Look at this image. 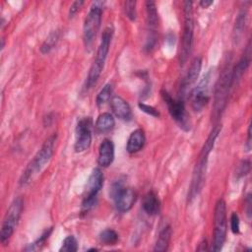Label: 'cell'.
I'll return each mask as SVG.
<instances>
[{
  "label": "cell",
  "instance_id": "cell-1",
  "mask_svg": "<svg viewBox=\"0 0 252 252\" xmlns=\"http://www.w3.org/2000/svg\"><path fill=\"white\" fill-rule=\"evenodd\" d=\"M221 127L216 126L208 136L205 144L203 145V148L200 152L198 161L195 165L194 171H193V177L188 193V200L191 201L193 200L201 191L203 185H204V179H205V174H206V169H207V163H208V157L210 153L212 152L217 137L219 136V133L220 131Z\"/></svg>",
  "mask_w": 252,
  "mask_h": 252
},
{
  "label": "cell",
  "instance_id": "cell-2",
  "mask_svg": "<svg viewBox=\"0 0 252 252\" xmlns=\"http://www.w3.org/2000/svg\"><path fill=\"white\" fill-rule=\"evenodd\" d=\"M56 138V134H52L44 141L41 148L38 150V152L24 170L19 181L20 186H28L33 180V178L46 166V164L51 159V157L53 156Z\"/></svg>",
  "mask_w": 252,
  "mask_h": 252
},
{
  "label": "cell",
  "instance_id": "cell-3",
  "mask_svg": "<svg viewBox=\"0 0 252 252\" xmlns=\"http://www.w3.org/2000/svg\"><path fill=\"white\" fill-rule=\"evenodd\" d=\"M232 68L231 59H227L217 81L213 106V115L215 119H218L221 115L226 106L228 94L232 87Z\"/></svg>",
  "mask_w": 252,
  "mask_h": 252
},
{
  "label": "cell",
  "instance_id": "cell-4",
  "mask_svg": "<svg viewBox=\"0 0 252 252\" xmlns=\"http://www.w3.org/2000/svg\"><path fill=\"white\" fill-rule=\"evenodd\" d=\"M112 36H113V28L111 26H108L102 32L101 40H100L99 46L97 48L95 58L90 68L89 75H88V78L86 81V89L87 90L93 88L96 84L97 80L99 79V77L101 75V72L104 68V64H105L107 54L109 51Z\"/></svg>",
  "mask_w": 252,
  "mask_h": 252
},
{
  "label": "cell",
  "instance_id": "cell-5",
  "mask_svg": "<svg viewBox=\"0 0 252 252\" xmlns=\"http://www.w3.org/2000/svg\"><path fill=\"white\" fill-rule=\"evenodd\" d=\"M102 4V2H94L84 22L83 39L88 50L92 49L94 38L100 28Z\"/></svg>",
  "mask_w": 252,
  "mask_h": 252
},
{
  "label": "cell",
  "instance_id": "cell-6",
  "mask_svg": "<svg viewBox=\"0 0 252 252\" xmlns=\"http://www.w3.org/2000/svg\"><path fill=\"white\" fill-rule=\"evenodd\" d=\"M226 206L223 199L218 200L214 211V238L211 250L220 251L225 241L226 236Z\"/></svg>",
  "mask_w": 252,
  "mask_h": 252
},
{
  "label": "cell",
  "instance_id": "cell-7",
  "mask_svg": "<svg viewBox=\"0 0 252 252\" xmlns=\"http://www.w3.org/2000/svg\"><path fill=\"white\" fill-rule=\"evenodd\" d=\"M23 207H24V203L21 197L15 198L11 203V205L9 206L4 216L2 225H1V231H0V241L3 245H5L13 235L17 227V224L19 222V220L21 218Z\"/></svg>",
  "mask_w": 252,
  "mask_h": 252
},
{
  "label": "cell",
  "instance_id": "cell-8",
  "mask_svg": "<svg viewBox=\"0 0 252 252\" xmlns=\"http://www.w3.org/2000/svg\"><path fill=\"white\" fill-rule=\"evenodd\" d=\"M184 13V28L180 49V64L183 65L191 52L193 44L194 33V19H193V3L191 1H185L183 3Z\"/></svg>",
  "mask_w": 252,
  "mask_h": 252
},
{
  "label": "cell",
  "instance_id": "cell-9",
  "mask_svg": "<svg viewBox=\"0 0 252 252\" xmlns=\"http://www.w3.org/2000/svg\"><path fill=\"white\" fill-rule=\"evenodd\" d=\"M110 196L114 200L116 209L121 212H128L136 202L137 194L134 189L125 187L124 182L121 179L113 182L110 188Z\"/></svg>",
  "mask_w": 252,
  "mask_h": 252
},
{
  "label": "cell",
  "instance_id": "cell-10",
  "mask_svg": "<svg viewBox=\"0 0 252 252\" xmlns=\"http://www.w3.org/2000/svg\"><path fill=\"white\" fill-rule=\"evenodd\" d=\"M161 97L167 106L168 112L172 119L179 125V127L185 131L190 130V119L186 112L184 102L181 98H173L168 92L162 90L160 92Z\"/></svg>",
  "mask_w": 252,
  "mask_h": 252
},
{
  "label": "cell",
  "instance_id": "cell-11",
  "mask_svg": "<svg viewBox=\"0 0 252 252\" xmlns=\"http://www.w3.org/2000/svg\"><path fill=\"white\" fill-rule=\"evenodd\" d=\"M102 185H103V174L101 170L96 167L92 171L88 179L86 193L82 203V211L84 213L89 212L94 206L96 202L97 194L102 188Z\"/></svg>",
  "mask_w": 252,
  "mask_h": 252
},
{
  "label": "cell",
  "instance_id": "cell-12",
  "mask_svg": "<svg viewBox=\"0 0 252 252\" xmlns=\"http://www.w3.org/2000/svg\"><path fill=\"white\" fill-rule=\"evenodd\" d=\"M211 72H208L190 94L191 106L194 111H201L209 102L210 99V79Z\"/></svg>",
  "mask_w": 252,
  "mask_h": 252
},
{
  "label": "cell",
  "instance_id": "cell-13",
  "mask_svg": "<svg viewBox=\"0 0 252 252\" xmlns=\"http://www.w3.org/2000/svg\"><path fill=\"white\" fill-rule=\"evenodd\" d=\"M92 129L93 120L91 117L81 118L76 126V141H75V152L82 153L88 150L92 144Z\"/></svg>",
  "mask_w": 252,
  "mask_h": 252
},
{
  "label": "cell",
  "instance_id": "cell-14",
  "mask_svg": "<svg viewBox=\"0 0 252 252\" xmlns=\"http://www.w3.org/2000/svg\"><path fill=\"white\" fill-rule=\"evenodd\" d=\"M110 105L116 117L123 121L132 120V110L129 103L121 96L114 95L110 100Z\"/></svg>",
  "mask_w": 252,
  "mask_h": 252
},
{
  "label": "cell",
  "instance_id": "cell-15",
  "mask_svg": "<svg viewBox=\"0 0 252 252\" xmlns=\"http://www.w3.org/2000/svg\"><path fill=\"white\" fill-rule=\"evenodd\" d=\"M114 159V145L111 140L104 139L98 148L97 162L102 167L109 166Z\"/></svg>",
  "mask_w": 252,
  "mask_h": 252
},
{
  "label": "cell",
  "instance_id": "cell-16",
  "mask_svg": "<svg viewBox=\"0 0 252 252\" xmlns=\"http://www.w3.org/2000/svg\"><path fill=\"white\" fill-rule=\"evenodd\" d=\"M201 67H202V59L201 57H195L193 59V61L190 64L189 70L187 72L186 77L183 80V83L181 85V94L183 95V94L197 81L200 71H201Z\"/></svg>",
  "mask_w": 252,
  "mask_h": 252
},
{
  "label": "cell",
  "instance_id": "cell-17",
  "mask_svg": "<svg viewBox=\"0 0 252 252\" xmlns=\"http://www.w3.org/2000/svg\"><path fill=\"white\" fill-rule=\"evenodd\" d=\"M250 61H251V50H250V43H249L247 45V48L244 54L241 56L239 61L236 63V65L232 68V86L242 78L243 74L249 67Z\"/></svg>",
  "mask_w": 252,
  "mask_h": 252
},
{
  "label": "cell",
  "instance_id": "cell-18",
  "mask_svg": "<svg viewBox=\"0 0 252 252\" xmlns=\"http://www.w3.org/2000/svg\"><path fill=\"white\" fill-rule=\"evenodd\" d=\"M145 142H146V137H145L144 131L140 128L136 129L130 134V136L128 138L126 150L130 154L137 153L143 149Z\"/></svg>",
  "mask_w": 252,
  "mask_h": 252
},
{
  "label": "cell",
  "instance_id": "cell-19",
  "mask_svg": "<svg viewBox=\"0 0 252 252\" xmlns=\"http://www.w3.org/2000/svg\"><path fill=\"white\" fill-rule=\"evenodd\" d=\"M142 208L149 216H156L159 213L160 203L155 192L150 191L143 197Z\"/></svg>",
  "mask_w": 252,
  "mask_h": 252
},
{
  "label": "cell",
  "instance_id": "cell-20",
  "mask_svg": "<svg viewBox=\"0 0 252 252\" xmlns=\"http://www.w3.org/2000/svg\"><path fill=\"white\" fill-rule=\"evenodd\" d=\"M171 226L170 225H165L163 226L158 235L154 250L155 251H158V252H164L168 249V245L170 242V238H171Z\"/></svg>",
  "mask_w": 252,
  "mask_h": 252
},
{
  "label": "cell",
  "instance_id": "cell-21",
  "mask_svg": "<svg viewBox=\"0 0 252 252\" xmlns=\"http://www.w3.org/2000/svg\"><path fill=\"white\" fill-rule=\"evenodd\" d=\"M147 12V25L149 28V33H156V29L158 23V15L156 3L154 1L146 2Z\"/></svg>",
  "mask_w": 252,
  "mask_h": 252
},
{
  "label": "cell",
  "instance_id": "cell-22",
  "mask_svg": "<svg viewBox=\"0 0 252 252\" xmlns=\"http://www.w3.org/2000/svg\"><path fill=\"white\" fill-rule=\"evenodd\" d=\"M115 120L109 112H103L98 115L95 121V129L99 133H107L114 128Z\"/></svg>",
  "mask_w": 252,
  "mask_h": 252
},
{
  "label": "cell",
  "instance_id": "cell-23",
  "mask_svg": "<svg viewBox=\"0 0 252 252\" xmlns=\"http://www.w3.org/2000/svg\"><path fill=\"white\" fill-rule=\"evenodd\" d=\"M246 19H247V10L242 9L235 20L234 29H233V39L236 43H238L242 38L243 32L245 31V27H246Z\"/></svg>",
  "mask_w": 252,
  "mask_h": 252
},
{
  "label": "cell",
  "instance_id": "cell-24",
  "mask_svg": "<svg viewBox=\"0 0 252 252\" xmlns=\"http://www.w3.org/2000/svg\"><path fill=\"white\" fill-rule=\"evenodd\" d=\"M59 35L60 32L58 30L56 31H52L48 36L45 38V40L43 41V43L40 46V52L42 54H47L49 53L57 44L58 40H59Z\"/></svg>",
  "mask_w": 252,
  "mask_h": 252
},
{
  "label": "cell",
  "instance_id": "cell-25",
  "mask_svg": "<svg viewBox=\"0 0 252 252\" xmlns=\"http://www.w3.org/2000/svg\"><path fill=\"white\" fill-rule=\"evenodd\" d=\"M118 234L115 230L111 228H106L102 230L99 234V240L105 245H114L118 241Z\"/></svg>",
  "mask_w": 252,
  "mask_h": 252
},
{
  "label": "cell",
  "instance_id": "cell-26",
  "mask_svg": "<svg viewBox=\"0 0 252 252\" xmlns=\"http://www.w3.org/2000/svg\"><path fill=\"white\" fill-rule=\"evenodd\" d=\"M51 232H52V227L47 228L34 242L28 244V245L26 246L25 250H26V251H34V250L40 249L41 246L44 244V242L48 239V237H49V235L51 234Z\"/></svg>",
  "mask_w": 252,
  "mask_h": 252
},
{
  "label": "cell",
  "instance_id": "cell-27",
  "mask_svg": "<svg viewBox=\"0 0 252 252\" xmlns=\"http://www.w3.org/2000/svg\"><path fill=\"white\" fill-rule=\"evenodd\" d=\"M111 94H112V86L111 84H106L96 95V99H95L96 105L98 107L103 105L105 102H107L110 99Z\"/></svg>",
  "mask_w": 252,
  "mask_h": 252
},
{
  "label": "cell",
  "instance_id": "cell-28",
  "mask_svg": "<svg viewBox=\"0 0 252 252\" xmlns=\"http://www.w3.org/2000/svg\"><path fill=\"white\" fill-rule=\"evenodd\" d=\"M78 250V242L75 236L68 235L62 242L60 251L63 252H75Z\"/></svg>",
  "mask_w": 252,
  "mask_h": 252
},
{
  "label": "cell",
  "instance_id": "cell-29",
  "mask_svg": "<svg viewBox=\"0 0 252 252\" xmlns=\"http://www.w3.org/2000/svg\"><path fill=\"white\" fill-rule=\"evenodd\" d=\"M136 1H126L124 3V12L127 18L131 21H135L137 18V10H136Z\"/></svg>",
  "mask_w": 252,
  "mask_h": 252
},
{
  "label": "cell",
  "instance_id": "cell-30",
  "mask_svg": "<svg viewBox=\"0 0 252 252\" xmlns=\"http://www.w3.org/2000/svg\"><path fill=\"white\" fill-rule=\"evenodd\" d=\"M249 171H250V160L245 159V160H242L238 164V167L236 170V175L238 177H242V176H245L246 174H248Z\"/></svg>",
  "mask_w": 252,
  "mask_h": 252
},
{
  "label": "cell",
  "instance_id": "cell-31",
  "mask_svg": "<svg viewBox=\"0 0 252 252\" xmlns=\"http://www.w3.org/2000/svg\"><path fill=\"white\" fill-rule=\"evenodd\" d=\"M239 227H240V221H239V217L238 215L233 212L230 216V228H231V231L234 233V234H237L239 233Z\"/></svg>",
  "mask_w": 252,
  "mask_h": 252
},
{
  "label": "cell",
  "instance_id": "cell-32",
  "mask_svg": "<svg viewBox=\"0 0 252 252\" xmlns=\"http://www.w3.org/2000/svg\"><path fill=\"white\" fill-rule=\"evenodd\" d=\"M138 106H139V108H140L143 112H145V113H147V114H149V115H151V116H154V117H158V116H159V112H158L155 107H153V106H151V105L145 104V103H143V102H139Z\"/></svg>",
  "mask_w": 252,
  "mask_h": 252
},
{
  "label": "cell",
  "instance_id": "cell-33",
  "mask_svg": "<svg viewBox=\"0 0 252 252\" xmlns=\"http://www.w3.org/2000/svg\"><path fill=\"white\" fill-rule=\"evenodd\" d=\"M83 4L84 1H74L69 9V18H73L80 11Z\"/></svg>",
  "mask_w": 252,
  "mask_h": 252
},
{
  "label": "cell",
  "instance_id": "cell-34",
  "mask_svg": "<svg viewBox=\"0 0 252 252\" xmlns=\"http://www.w3.org/2000/svg\"><path fill=\"white\" fill-rule=\"evenodd\" d=\"M251 204H252L251 194L248 193V195L246 196V200H245V211H246V215H247L248 219L251 218Z\"/></svg>",
  "mask_w": 252,
  "mask_h": 252
},
{
  "label": "cell",
  "instance_id": "cell-35",
  "mask_svg": "<svg viewBox=\"0 0 252 252\" xmlns=\"http://www.w3.org/2000/svg\"><path fill=\"white\" fill-rule=\"evenodd\" d=\"M248 136H247V143H246V146H247V151L250 150L251 148V125L249 124L248 126V132H247Z\"/></svg>",
  "mask_w": 252,
  "mask_h": 252
},
{
  "label": "cell",
  "instance_id": "cell-36",
  "mask_svg": "<svg viewBox=\"0 0 252 252\" xmlns=\"http://www.w3.org/2000/svg\"><path fill=\"white\" fill-rule=\"evenodd\" d=\"M213 3H214V1H212V0H210V1L202 0V1H200V6H201L202 8H208V7H210Z\"/></svg>",
  "mask_w": 252,
  "mask_h": 252
}]
</instances>
